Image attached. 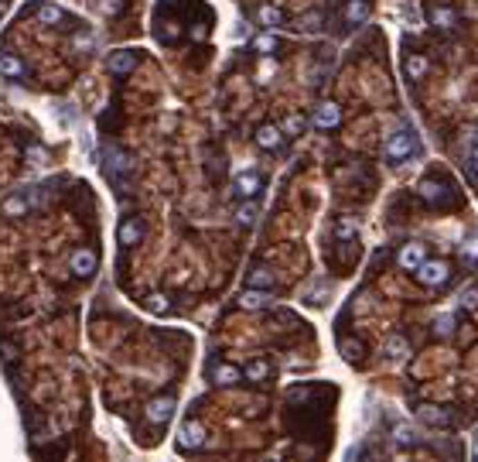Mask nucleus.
Masks as SVG:
<instances>
[{
	"label": "nucleus",
	"instance_id": "f257e3e1",
	"mask_svg": "<svg viewBox=\"0 0 478 462\" xmlns=\"http://www.w3.org/2000/svg\"><path fill=\"white\" fill-rule=\"evenodd\" d=\"M413 151H417V137H413V130H397V134L386 141V148H383V154H386L390 165H403Z\"/></svg>",
	"mask_w": 478,
	"mask_h": 462
},
{
	"label": "nucleus",
	"instance_id": "f03ea898",
	"mask_svg": "<svg viewBox=\"0 0 478 462\" xmlns=\"http://www.w3.org/2000/svg\"><path fill=\"white\" fill-rule=\"evenodd\" d=\"M413 274H417L420 285H427V288H440V285L451 281V264H447V260H424Z\"/></svg>",
	"mask_w": 478,
	"mask_h": 462
},
{
	"label": "nucleus",
	"instance_id": "7ed1b4c3",
	"mask_svg": "<svg viewBox=\"0 0 478 462\" xmlns=\"http://www.w3.org/2000/svg\"><path fill=\"white\" fill-rule=\"evenodd\" d=\"M458 21H461V17H458V10H454V7L438 3V0H434V3H427V24H434L438 31H454V28H458Z\"/></svg>",
	"mask_w": 478,
	"mask_h": 462
},
{
	"label": "nucleus",
	"instance_id": "20e7f679",
	"mask_svg": "<svg viewBox=\"0 0 478 462\" xmlns=\"http://www.w3.org/2000/svg\"><path fill=\"white\" fill-rule=\"evenodd\" d=\"M342 17H345L349 28H358V24H365V21L372 17V3H369V0H345Z\"/></svg>",
	"mask_w": 478,
	"mask_h": 462
},
{
	"label": "nucleus",
	"instance_id": "39448f33",
	"mask_svg": "<svg viewBox=\"0 0 478 462\" xmlns=\"http://www.w3.org/2000/svg\"><path fill=\"white\" fill-rule=\"evenodd\" d=\"M399 267L403 271H417L424 260H427V244H403V250L397 253Z\"/></svg>",
	"mask_w": 478,
	"mask_h": 462
},
{
	"label": "nucleus",
	"instance_id": "423d86ee",
	"mask_svg": "<svg viewBox=\"0 0 478 462\" xmlns=\"http://www.w3.org/2000/svg\"><path fill=\"white\" fill-rule=\"evenodd\" d=\"M144 415H147L151 424H164V421L174 415V397H167V394H164V397H154V401L144 408Z\"/></svg>",
	"mask_w": 478,
	"mask_h": 462
},
{
	"label": "nucleus",
	"instance_id": "0eeeda50",
	"mask_svg": "<svg viewBox=\"0 0 478 462\" xmlns=\"http://www.w3.org/2000/svg\"><path fill=\"white\" fill-rule=\"evenodd\" d=\"M283 127H277V124H263L260 130H256V144L263 148V151H277L280 144H283Z\"/></svg>",
	"mask_w": 478,
	"mask_h": 462
},
{
	"label": "nucleus",
	"instance_id": "6e6552de",
	"mask_svg": "<svg viewBox=\"0 0 478 462\" xmlns=\"http://www.w3.org/2000/svg\"><path fill=\"white\" fill-rule=\"evenodd\" d=\"M315 124L321 130H335V127L342 124V106L338 103H321L318 110H315Z\"/></svg>",
	"mask_w": 478,
	"mask_h": 462
},
{
	"label": "nucleus",
	"instance_id": "1a4fd4ad",
	"mask_svg": "<svg viewBox=\"0 0 478 462\" xmlns=\"http://www.w3.org/2000/svg\"><path fill=\"white\" fill-rule=\"evenodd\" d=\"M96 267H99L96 250H76L72 253V274H76V278H89Z\"/></svg>",
	"mask_w": 478,
	"mask_h": 462
},
{
	"label": "nucleus",
	"instance_id": "9d476101",
	"mask_svg": "<svg viewBox=\"0 0 478 462\" xmlns=\"http://www.w3.org/2000/svg\"><path fill=\"white\" fill-rule=\"evenodd\" d=\"M417 418L424 424H431V428H447L451 424V411H444L438 404H424V408H417Z\"/></svg>",
	"mask_w": 478,
	"mask_h": 462
},
{
	"label": "nucleus",
	"instance_id": "9b49d317",
	"mask_svg": "<svg viewBox=\"0 0 478 462\" xmlns=\"http://www.w3.org/2000/svg\"><path fill=\"white\" fill-rule=\"evenodd\" d=\"M178 445H181V449H199V445H205V428H201L199 421H185Z\"/></svg>",
	"mask_w": 478,
	"mask_h": 462
},
{
	"label": "nucleus",
	"instance_id": "f8f14e48",
	"mask_svg": "<svg viewBox=\"0 0 478 462\" xmlns=\"http://www.w3.org/2000/svg\"><path fill=\"white\" fill-rule=\"evenodd\" d=\"M133 65H137V51H130V48H120V51L110 55V72L113 76H126Z\"/></svg>",
	"mask_w": 478,
	"mask_h": 462
},
{
	"label": "nucleus",
	"instance_id": "ddd939ff",
	"mask_svg": "<svg viewBox=\"0 0 478 462\" xmlns=\"http://www.w3.org/2000/svg\"><path fill=\"white\" fill-rule=\"evenodd\" d=\"M260 189H263V178H260L256 171H242V175L236 178V196H242V199L260 196Z\"/></svg>",
	"mask_w": 478,
	"mask_h": 462
},
{
	"label": "nucleus",
	"instance_id": "4468645a",
	"mask_svg": "<svg viewBox=\"0 0 478 462\" xmlns=\"http://www.w3.org/2000/svg\"><path fill=\"white\" fill-rule=\"evenodd\" d=\"M140 237H144V226H140V219H123V223H120V244H123V247H133V244H140Z\"/></svg>",
	"mask_w": 478,
	"mask_h": 462
},
{
	"label": "nucleus",
	"instance_id": "2eb2a0df",
	"mask_svg": "<svg viewBox=\"0 0 478 462\" xmlns=\"http://www.w3.org/2000/svg\"><path fill=\"white\" fill-rule=\"evenodd\" d=\"M417 192H420V199L431 202V206H440V199H444V185H440L438 178H424V182L417 185Z\"/></svg>",
	"mask_w": 478,
	"mask_h": 462
},
{
	"label": "nucleus",
	"instance_id": "dca6fc26",
	"mask_svg": "<svg viewBox=\"0 0 478 462\" xmlns=\"http://www.w3.org/2000/svg\"><path fill=\"white\" fill-rule=\"evenodd\" d=\"M427 69H431V62H427L424 55H406V58H403V72H406L410 79H424Z\"/></svg>",
	"mask_w": 478,
	"mask_h": 462
},
{
	"label": "nucleus",
	"instance_id": "f3484780",
	"mask_svg": "<svg viewBox=\"0 0 478 462\" xmlns=\"http://www.w3.org/2000/svg\"><path fill=\"white\" fill-rule=\"evenodd\" d=\"M383 353H386L390 360H406V353H410V342L399 336V333H393V336L383 342Z\"/></svg>",
	"mask_w": 478,
	"mask_h": 462
},
{
	"label": "nucleus",
	"instance_id": "a211bd4d",
	"mask_svg": "<svg viewBox=\"0 0 478 462\" xmlns=\"http://www.w3.org/2000/svg\"><path fill=\"white\" fill-rule=\"evenodd\" d=\"M263 305H270L267 288H246L242 298H239V308H263Z\"/></svg>",
	"mask_w": 478,
	"mask_h": 462
},
{
	"label": "nucleus",
	"instance_id": "6ab92c4d",
	"mask_svg": "<svg viewBox=\"0 0 478 462\" xmlns=\"http://www.w3.org/2000/svg\"><path fill=\"white\" fill-rule=\"evenodd\" d=\"M274 285H277V274L270 267H253L249 271V288H267L270 292Z\"/></svg>",
	"mask_w": 478,
	"mask_h": 462
},
{
	"label": "nucleus",
	"instance_id": "aec40b11",
	"mask_svg": "<svg viewBox=\"0 0 478 462\" xmlns=\"http://www.w3.org/2000/svg\"><path fill=\"white\" fill-rule=\"evenodd\" d=\"M283 21H287L283 7H277V3H263V7H260V24H267V28H280Z\"/></svg>",
	"mask_w": 478,
	"mask_h": 462
},
{
	"label": "nucleus",
	"instance_id": "412c9836",
	"mask_svg": "<svg viewBox=\"0 0 478 462\" xmlns=\"http://www.w3.org/2000/svg\"><path fill=\"white\" fill-rule=\"evenodd\" d=\"M454 312H440L438 319H434V336H440V339H447L451 333H454Z\"/></svg>",
	"mask_w": 478,
	"mask_h": 462
},
{
	"label": "nucleus",
	"instance_id": "4be33fe9",
	"mask_svg": "<svg viewBox=\"0 0 478 462\" xmlns=\"http://www.w3.org/2000/svg\"><path fill=\"white\" fill-rule=\"evenodd\" d=\"M321 21H324V14H321V10H308V14L297 21V28H301V31H308V35H318Z\"/></svg>",
	"mask_w": 478,
	"mask_h": 462
},
{
	"label": "nucleus",
	"instance_id": "5701e85b",
	"mask_svg": "<svg viewBox=\"0 0 478 462\" xmlns=\"http://www.w3.org/2000/svg\"><path fill=\"white\" fill-rule=\"evenodd\" d=\"M338 349H342V356H345V360H352V363H356V360H362V353H365V346H362L358 339H342V342H338Z\"/></svg>",
	"mask_w": 478,
	"mask_h": 462
},
{
	"label": "nucleus",
	"instance_id": "b1692460",
	"mask_svg": "<svg viewBox=\"0 0 478 462\" xmlns=\"http://www.w3.org/2000/svg\"><path fill=\"white\" fill-rule=\"evenodd\" d=\"M256 216H260V206H256V202H242V206L236 209L239 226H253V223H256Z\"/></svg>",
	"mask_w": 478,
	"mask_h": 462
},
{
	"label": "nucleus",
	"instance_id": "393cba45",
	"mask_svg": "<svg viewBox=\"0 0 478 462\" xmlns=\"http://www.w3.org/2000/svg\"><path fill=\"white\" fill-rule=\"evenodd\" d=\"M458 305H461V308H468V312H475V308H478V285L461 288V294H458Z\"/></svg>",
	"mask_w": 478,
	"mask_h": 462
},
{
	"label": "nucleus",
	"instance_id": "a878e982",
	"mask_svg": "<svg viewBox=\"0 0 478 462\" xmlns=\"http://www.w3.org/2000/svg\"><path fill=\"white\" fill-rule=\"evenodd\" d=\"M267 374H270V363H267V360H253V363L246 367V377L249 380H267Z\"/></svg>",
	"mask_w": 478,
	"mask_h": 462
},
{
	"label": "nucleus",
	"instance_id": "bb28decb",
	"mask_svg": "<svg viewBox=\"0 0 478 462\" xmlns=\"http://www.w3.org/2000/svg\"><path fill=\"white\" fill-rule=\"evenodd\" d=\"M280 127H283V134H287V137H297V134L304 130V117H301V113H290V117H287Z\"/></svg>",
	"mask_w": 478,
	"mask_h": 462
},
{
	"label": "nucleus",
	"instance_id": "cd10ccee",
	"mask_svg": "<svg viewBox=\"0 0 478 462\" xmlns=\"http://www.w3.org/2000/svg\"><path fill=\"white\" fill-rule=\"evenodd\" d=\"M458 253H461V260H468V264H478V237L465 240V244L458 247Z\"/></svg>",
	"mask_w": 478,
	"mask_h": 462
},
{
	"label": "nucleus",
	"instance_id": "c85d7f7f",
	"mask_svg": "<svg viewBox=\"0 0 478 462\" xmlns=\"http://www.w3.org/2000/svg\"><path fill=\"white\" fill-rule=\"evenodd\" d=\"M215 380H219V383H236L239 370H236V367H229V363H222V367L215 370Z\"/></svg>",
	"mask_w": 478,
	"mask_h": 462
},
{
	"label": "nucleus",
	"instance_id": "c756f323",
	"mask_svg": "<svg viewBox=\"0 0 478 462\" xmlns=\"http://www.w3.org/2000/svg\"><path fill=\"white\" fill-rule=\"evenodd\" d=\"M147 308L158 312V315H164V312H171V301H167L164 294H151V298H147Z\"/></svg>",
	"mask_w": 478,
	"mask_h": 462
},
{
	"label": "nucleus",
	"instance_id": "7c9ffc66",
	"mask_svg": "<svg viewBox=\"0 0 478 462\" xmlns=\"http://www.w3.org/2000/svg\"><path fill=\"white\" fill-rule=\"evenodd\" d=\"M253 48H256L260 55H270V51L277 48V38H274V35H260V38L253 42Z\"/></svg>",
	"mask_w": 478,
	"mask_h": 462
},
{
	"label": "nucleus",
	"instance_id": "2f4dec72",
	"mask_svg": "<svg viewBox=\"0 0 478 462\" xmlns=\"http://www.w3.org/2000/svg\"><path fill=\"white\" fill-rule=\"evenodd\" d=\"M338 237H345V240H349V237H356V223H352V219L338 223Z\"/></svg>",
	"mask_w": 478,
	"mask_h": 462
},
{
	"label": "nucleus",
	"instance_id": "473e14b6",
	"mask_svg": "<svg viewBox=\"0 0 478 462\" xmlns=\"http://www.w3.org/2000/svg\"><path fill=\"white\" fill-rule=\"evenodd\" d=\"M397 442H403V445H410V442H413L410 428H403V424H399V428H397Z\"/></svg>",
	"mask_w": 478,
	"mask_h": 462
},
{
	"label": "nucleus",
	"instance_id": "72a5a7b5",
	"mask_svg": "<svg viewBox=\"0 0 478 462\" xmlns=\"http://www.w3.org/2000/svg\"><path fill=\"white\" fill-rule=\"evenodd\" d=\"M308 301H311V305H324V292H318V288H315V292L308 294Z\"/></svg>",
	"mask_w": 478,
	"mask_h": 462
},
{
	"label": "nucleus",
	"instance_id": "f704fd0d",
	"mask_svg": "<svg viewBox=\"0 0 478 462\" xmlns=\"http://www.w3.org/2000/svg\"><path fill=\"white\" fill-rule=\"evenodd\" d=\"M468 161H472V168L478 171V144H475V148H472V154H468Z\"/></svg>",
	"mask_w": 478,
	"mask_h": 462
},
{
	"label": "nucleus",
	"instance_id": "c9c22d12",
	"mask_svg": "<svg viewBox=\"0 0 478 462\" xmlns=\"http://www.w3.org/2000/svg\"><path fill=\"white\" fill-rule=\"evenodd\" d=\"M472 449H475V456H478V431H475V438H472Z\"/></svg>",
	"mask_w": 478,
	"mask_h": 462
}]
</instances>
